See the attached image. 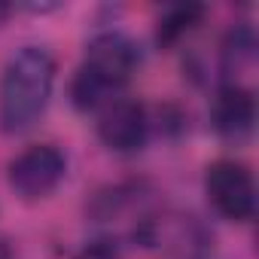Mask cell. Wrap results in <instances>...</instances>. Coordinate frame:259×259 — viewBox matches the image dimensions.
<instances>
[{"label": "cell", "mask_w": 259, "mask_h": 259, "mask_svg": "<svg viewBox=\"0 0 259 259\" xmlns=\"http://www.w3.org/2000/svg\"><path fill=\"white\" fill-rule=\"evenodd\" d=\"M204 192H207V201L213 204V210L226 220L247 223L256 213V183H253L250 168L241 162L220 159V162L207 165Z\"/></svg>", "instance_id": "3957f363"}, {"label": "cell", "mask_w": 259, "mask_h": 259, "mask_svg": "<svg viewBox=\"0 0 259 259\" xmlns=\"http://www.w3.org/2000/svg\"><path fill=\"white\" fill-rule=\"evenodd\" d=\"M98 138L113 153H138L150 138V116L141 101L116 98L101 110Z\"/></svg>", "instance_id": "5b68a950"}, {"label": "cell", "mask_w": 259, "mask_h": 259, "mask_svg": "<svg viewBox=\"0 0 259 259\" xmlns=\"http://www.w3.org/2000/svg\"><path fill=\"white\" fill-rule=\"evenodd\" d=\"M201 16H204V7H174V10H168V13L159 19L156 40H159L162 46L177 43L183 34H189V31L198 25Z\"/></svg>", "instance_id": "52a82bcc"}, {"label": "cell", "mask_w": 259, "mask_h": 259, "mask_svg": "<svg viewBox=\"0 0 259 259\" xmlns=\"http://www.w3.org/2000/svg\"><path fill=\"white\" fill-rule=\"evenodd\" d=\"M210 116H213V128L220 132V138L241 144V141H247L253 135L256 98L244 85H226V89H220Z\"/></svg>", "instance_id": "8992f818"}, {"label": "cell", "mask_w": 259, "mask_h": 259, "mask_svg": "<svg viewBox=\"0 0 259 259\" xmlns=\"http://www.w3.org/2000/svg\"><path fill=\"white\" fill-rule=\"evenodd\" d=\"M141 61L138 43L122 31H104L85 46V58L70 79V101L76 110H104L116 101Z\"/></svg>", "instance_id": "7a4b0ae2"}, {"label": "cell", "mask_w": 259, "mask_h": 259, "mask_svg": "<svg viewBox=\"0 0 259 259\" xmlns=\"http://www.w3.org/2000/svg\"><path fill=\"white\" fill-rule=\"evenodd\" d=\"M0 259H10V247L4 241H0Z\"/></svg>", "instance_id": "ba28073f"}, {"label": "cell", "mask_w": 259, "mask_h": 259, "mask_svg": "<svg viewBox=\"0 0 259 259\" xmlns=\"http://www.w3.org/2000/svg\"><path fill=\"white\" fill-rule=\"evenodd\" d=\"M64 174H67V156L55 144H34V147L22 150L7 168L10 186L22 198L49 195L64 180Z\"/></svg>", "instance_id": "277c9868"}, {"label": "cell", "mask_w": 259, "mask_h": 259, "mask_svg": "<svg viewBox=\"0 0 259 259\" xmlns=\"http://www.w3.org/2000/svg\"><path fill=\"white\" fill-rule=\"evenodd\" d=\"M55 61L43 46H22L0 76V128L7 135L28 132L49 107Z\"/></svg>", "instance_id": "6da1fadb"}]
</instances>
